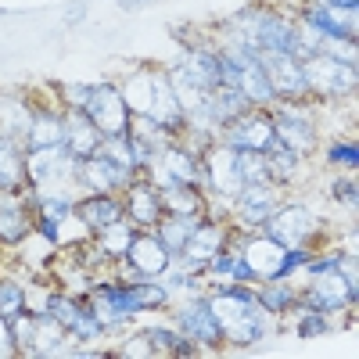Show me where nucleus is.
Listing matches in <instances>:
<instances>
[{"mask_svg":"<svg viewBox=\"0 0 359 359\" xmlns=\"http://www.w3.org/2000/svg\"><path fill=\"white\" fill-rule=\"evenodd\" d=\"M302 76H306V94L313 101H341V97H352L359 86V69L327 54L306 57Z\"/></svg>","mask_w":359,"mask_h":359,"instance_id":"nucleus-3","label":"nucleus"},{"mask_svg":"<svg viewBox=\"0 0 359 359\" xmlns=\"http://www.w3.org/2000/svg\"><path fill=\"white\" fill-rule=\"evenodd\" d=\"M302 165H306V158L294 155L291 147H284L280 140L266 151V180H269L273 187H280V191L294 184L298 172H302Z\"/></svg>","mask_w":359,"mask_h":359,"instance_id":"nucleus-25","label":"nucleus"},{"mask_svg":"<svg viewBox=\"0 0 359 359\" xmlns=\"http://www.w3.org/2000/svg\"><path fill=\"white\" fill-rule=\"evenodd\" d=\"M25 184V144L0 133V194H18Z\"/></svg>","mask_w":359,"mask_h":359,"instance_id":"nucleus-19","label":"nucleus"},{"mask_svg":"<svg viewBox=\"0 0 359 359\" xmlns=\"http://www.w3.org/2000/svg\"><path fill=\"white\" fill-rule=\"evenodd\" d=\"M83 15H86V0H79V4H72V8L65 11V25H76Z\"/></svg>","mask_w":359,"mask_h":359,"instance_id":"nucleus-43","label":"nucleus"},{"mask_svg":"<svg viewBox=\"0 0 359 359\" xmlns=\"http://www.w3.org/2000/svg\"><path fill=\"white\" fill-rule=\"evenodd\" d=\"M123 262L133 269L140 280H158L165 269H169L172 255L165 252V245L155 237V230H137V237H133V245L126 248Z\"/></svg>","mask_w":359,"mask_h":359,"instance_id":"nucleus-12","label":"nucleus"},{"mask_svg":"<svg viewBox=\"0 0 359 359\" xmlns=\"http://www.w3.org/2000/svg\"><path fill=\"white\" fill-rule=\"evenodd\" d=\"M76 201H79L76 191H47V194H40V208H36L33 216H43V219L62 226L65 219L76 216Z\"/></svg>","mask_w":359,"mask_h":359,"instance_id":"nucleus-33","label":"nucleus"},{"mask_svg":"<svg viewBox=\"0 0 359 359\" xmlns=\"http://www.w3.org/2000/svg\"><path fill=\"white\" fill-rule=\"evenodd\" d=\"M140 338L151 345V355H180V359H191V355H201V348L184 338L176 327H144Z\"/></svg>","mask_w":359,"mask_h":359,"instance_id":"nucleus-26","label":"nucleus"},{"mask_svg":"<svg viewBox=\"0 0 359 359\" xmlns=\"http://www.w3.org/2000/svg\"><path fill=\"white\" fill-rule=\"evenodd\" d=\"M237 90L245 94V101L252 108H273L277 104V94H273V86H269V76L262 72L259 57H252V62L241 69V76H237Z\"/></svg>","mask_w":359,"mask_h":359,"instance_id":"nucleus-28","label":"nucleus"},{"mask_svg":"<svg viewBox=\"0 0 359 359\" xmlns=\"http://www.w3.org/2000/svg\"><path fill=\"white\" fill-rule=\"evenodd\" d=\"M237 169H241L245 184H262L266 180V151H233Z\"/></svg>","mask_w":359,"mask_h":359,"instance_id":"nucleus-37","label":"nucleus"},{"mask_svg":"<svg viewBox=\"0 0 359 359\" xmlns=\"http://www.w3.org/2000/svg\"><path fill=\"white\" fill-rule=\"evenodd\" d=\"M137 176H140L137 169L115 162L97 147L90 158L79 162V194H123Z\"/></svg>","mask_w":359,"mask_h":359,"instance_id":"nucleus-7","label":"nucleus"},{"mask_svg":"<svg viewBox=\"0 0 359 359\" xmlns=\"http://www.w3.org/2000/svg\"><path fill=\"white\" fill-rule=\"evenodd\" d=\"M133 237H137V226L123 216L118 223H111V226L97 230V233H94V241L101 245V252L108 255V262H118V259L126 255V248L133 245Z\"/></svg>","mask_w":359,"mask_h":359,"instance_id":"nucleus-32","label":"nucleus"},{"mask_svg":"<svg viewBox=\"0 0 359 359\" xmlns=\"http://www.w3.org/2000/svg\"><path fill=\"white\" fill-rule=\"evenodd\" d=\"M123 212H126V219H130L137 230H151V226L165 216L162 194H158V187H155L147 176H137L133 184L123 191Z\"/></svg>","mask_w":359,"mask_h":359,"instance_id":"nucleus-13","label":"nucleus"},{"mask_svg":"<svg viewBox=\"0 0 359 359\" xmlns=\"http://www.w3.org/2000/svg\"><path fill=\"white\" fill-rule=\"evenodd\" d=\"M205 108H208V115L216 118V126L223 130L226 123H233L237 115H245L252 104L245 101L241 90H233V86H219V90H212V94H205Z\"/></svg>","mask_w":359,"mask_h":359,"instance_id":"nucleus-31","label":"nucleus"},{"mask_svg":"<svg viewBox=\"0 0 359 359\" xmlns=\"http://www.w3.org/2000/svg\"><path fill=\"white\" fill-rule=\"evenodd\" d=\"M33 111H36V104L29 101L25 94L0 90V133H4V137H15V140L25 144L29 123H33Z\"/></svg>","mask_w":359,"mask_h":359,"instance_id":"nucleus-20","label":"nucleus"},{"mask_svg":"<svg viewBox=\"0 0 359 359\" xmlns=\"http://www.w3.org/2000/svg\"><path fill=\"white\" fill-rule=\"evenodd\" d=\"M155 69L158 65H140L133 69L123 83H118V90H123V101L133 115H147L151 111V101H155Z\"/></svg>","mask_w":359,"mask_h":359,"instance_id":"nucleus-22","label":"nucleus"},{"mask_svg":"<svg viewBox=\"0 0 359 359\" xmlns=\"http://www.w3.org/2000/svg\"><path fill=\"white\" fill-rule=\"evenodd\" d=\"M269 313H262L259 306L252 309V313H245V316H237V320H230V323H223V334H226V345H241V348H252V345H259V341H266L269 338Z\"/></svg>","mask_w":359,"mask_h":359,"instance_id":"nucleus-23","label":"nucleus"},{"mask_svg":"<svg viewBox=\"0 0 359 359\" xmlns=\"http://www.w3.org/2000/svg\"><path fill=\"white\" fill-rule=\"evenodd\" d=\"M76 216L90 233H97V230H104V226H111L126 216L123 212V194H79Z\"/></svg>","mask_w":359,"mask_h":359,"instance_id":"nucleus-17","label":"nucleus"},{"mask_svg":"<svg viewBox=\"0 0 359 359\" xmlns=\"http://www.w3.org/2000/svg\"><path fill=\"white\" fill-rule=\"evenodd\" d=\"M83 111H86L90 118H94V126H97L104 137L130 133L133 111L126 108L118 83H94V90H90V101H86V108H83Z\"/></svg>","mask_w":359,"mask_h":359,"instance_id":"nucleus-9","label":"nucleus"},{"mask_svg":"<svg viewBox=\"0 0 359 359\" xmlns=\"http://www.w3.org/2000/svg\"><path fill=\"white\" fill-rule=\"evenodd\" d=\"M101 140L104 133L94 126V118L83 108H65V147L76 158H90L101 147Z\"/></svg>","mask_w":359,"mask_h":359,"instance_id":"nucleus-18","label":"nucleus"},{"mask_svg":"<svg viewBox=\"0 0 359 359\" xmlns=\"http://www.w3.org/2000/svg\"><path fill=\"white\" fill-rule=\"evenodd\" d=\"M259 65L269 76V86H273L277 101H302L306 94V76H302V62H294L291 54L280 50H259Z\"/></svg>","mask_w":359,"mask_h":359,"instance_id":"nucleus-11","label":"nucleus"},{"mask_svg":"<svg viewBox=\"0 0 359 359\" xmlns=\"http://www.w3.org/2000/svg\"><path fill=\"white\" fill-rule=\"evenodd\" d=\"M287 313H291V320H294V334H298V338H320V334L331 331V320H327V313L309 309L306 302H294Z\"/></svg>","mask_w":359,"mask_h":359,"instance_id":"nucleus-34","label":"nucleus"},{"mask_svg":"<svg viewBox=\"0 0 359 359\" xmlns=\"http://www.w3.org/2000/svg\"><path fill=\"white\" fill-rule=\"evenodd\" d=\"M25 313V284L11 280V277H0V316L15 320Z\"/></svg>","mask_w":359,"mask_h":359,"instance_id":"nucleus-36","label":"nucleus"},{"mask_svg":"<svg viewBox=\"0 0 359 359\" xmlns=\"http://www.w3.org/2000/svg\"><path fill=\"white\" fill-rule=\"evenodd\" d=\"M323 162L327 165H334L341 172H355L359 169V147L352 137H341V140H331L323 147Z\"/></svg>","mask_w":359,"mask_h":359,"instance_id":"nucleus-35","label":"nucleus"},{"mask_svg":"<svg viewBox=\"0 0 359 359\" xmlns=\"http://www.w3.org/2000/svg\"><path fill=\"white\" fill-rule=\"evenodd\" d=\"M65 144V108L62 104H36L33 123L25 133V151L36 147H62Z\"/></svg>","mask_w":359,"mask_h":359,"instance_id":"nucleus-15","label":"nucleus"},{"mask_svg":"<svg viewBox=\"0 0 359 359\" xmlns=\"http://www.w3.org/2000/svg\"><path fill=\"white\" fill-rule=\"evenodd\" d=\"M323 226L327 223H323V216L316 212L313 205H306V201H280L277 212L269 216L259 230H266L284 248H298V245H309L313 248V237H320Z\"/></svg>","mask_w":359,"mask_h":359,"instance_id":"nucleus-4","label":"nucleus"},{"mask_svg":"<svg viewBox=\"0 0 359 359\" xmlns=\"http://www.w3.org/2000/svg\"><path fill=\"white\" fill-rule=\"evenodd\" d=\"M11 334H15V348L18 355H33V334H36V323H33V313H22L11 320Z\"/></svg>","mask_w":359,"mask_h":359,"instance_id":"nucleus-38","label":"nucleus"},{"mask_svg":"<svg viewBox=\"0 0 359 359\" xmlns=\"http://www.w3.org/2000/svg\"><path fill=\"white\" fill-rule=\"evenodd\" d=\"M316 104L313 97H302V101H277L273 108H266L269 118H273V130H277V140L284 147H291L294 155H316L320 147V123H316Z\"/></svg>","mask_w":359,"mask_h":359,"instance_id":"nucleus-2","label":"nucleus"},{"mask_svg":"<svg viewBox=\"0 0 359 359\" xmlns=\"http://www.w3.org/2000/svg\"><path fill=\"white\" fill-rule=\"evenodd\" d=\"M359 298V280H355V255L348 252L345 262L338 269H327V273L309 277L306 287H298V302H306L309 309H320L327 316L334 313H352Z\"/></svg>","mask_w":359,"mask_h":359,"instance_id":"nucleus-1","label":"nucleus"},{"mask_svg":"<svg viewBox=\"0 0 359 359\" xmlns=\"http://www.w3.org/2000/svg\"><path fill=\"white\" fill-rule=\"evenodd\" d=\"M123 11H137V8H144V4H151V0H115Z\"/></svg>","mask_w":359,"mask_h":359,"instance_id":"nucleus-44","label":"nucleus"},{"mask_svg":"<svg viewBox=\"0 0 359 359\" xmlns=\"http://www.w3.org/2000/svg\"><path fill=\"white\" fill-rule=\"evenodd\" d=\"M205 284H255L248 262L237 248H223L205 262Z\"/></svg>","mask_w":359,"mask_h":359,"instance_id":"nucleus-21","label":"nucleus"},{"mask_svg":"<svg viewBox=\"0 0 359 359\" xmlns=\"http://www.w3.org/2000/svg\"><path fill=\"white\" fill-rule=\"evenodd\" d=\"M172 327L184 338H191L198 348H208V352H216L226 345V334H223V323L219 316L212 313V306H208V298L205 291H191V298H184V302L176 306V320Z\"/></svg>","mask_w":359,"mask_h":359,"instance_id":"nucleus-5","label":"nucleus"},{"mask_svg":"<svg viewBox=\"0 0 359 359\" xmlns=\"http://www.w3.org/2000/svg\"><path fill=\"white\" fill-rule=\"evenodd\" d=\"M90 90H94V83H62L57 86V104L62 108H86Z\"/></svg>","mask_w":359,"mask_h":359,"instance_id":"nucleus-39","label":"nucleus"},{"mask_svg":"<svg viewBox=\"0 0 359 359\" xmlns=\"http://www.w3.org/2000/svg\"><path fill=\"white\" fill-rule=\"evenodd\" d=\"M11 355H18V348H15V334H11V320L0 316V359H11Z\"/></svg>","mask_w":359,"mask_h":359,"instance_id":"nucleus-41","label":"nucleus"},{"mask_svg":"<svg viewBox=\"0 0 359 359\" xmlns=\"http://www.w3.org/2000/svg\"><path fill=\"white\" fill-rule=\"evenodd\" d=\"M33 323H36V334H33V359H50V355H62L65 348V338L69 331L57 323L54 313H33Z\"/></svg>","mask_w":359,"mask_h":359,"instance_id":"nucleus-27","label":"nucleus"},{"mask_svg":"<svg viewBox=\"0 0 359 359\" xmlns=\"http://www.w3.org/2000/svg\"><path fill=\"white\" fill-rule=\"evenodd\" d=\"M331 198L345 208H355L359 201V187H355V172H338L334 184H331Z\"/></svg>","mask_w":359,"mask_h":359,"instance_id":"nucleus-40","label":"nucleus"},{"mask_svg":"<svg viewBox=\"0 0 359 359\" xmlns=\"http://www.w3.org/2000/svg\"><path fill=\"white\" fill-rule=\"evenodd\" d=\"M33 233H36V223H33V212L22 205V198L18 194H0V245L18 248Z\"/></svg>","mask_w":359,"mask_h":359,"instance_id":"nucleus-16","label":"nucleus"},{"mask_svg":"<svg viewBox=\"0 0 359 359\" xmlns=\"http://www.w3.org/2000/svg\"><path fill=\"white\" fill-rule=\"evenodd\" d=\"M158 194H162V208L172 216H205L208 194L198 184H162Z\"/></svg>","mask_w":359,"mask_h":359,"instance_id":"nucleus-24","label":"nucleus"},{"mask_svg":"<svg viewBox=\"0 0 359 359\" xmlns=\"http://www.w3.org/2000/svg\"><path fill=\"white\" fill-rule=\"evenodd\" d=\"M255 302L262 313L269 316H287V309L298 302V287L291 280H266V284H255Z\"/></svg>","mask_w":359,"mask_h":359,"instance_id":"nucleus-30","label":"nucleus"},{"mask_svg":"<svg viewBox=\"0 0 359 359\" xmlns=\"http://www.w3.org/2000/svg\"><path fill=\"white\" fill-rule=\"evenodd\" d=\"M115 355H151V345H147L140 338V331H137L130 341H123V348H115Z\"/></svg>","mask_w":359,"mask_h":359,"instance_id":"nucleus-42","label":"nucleus"},{"mask_svg":"<svg viewBox=\"0 0 359 359\" xmlns=\"http://www.w3.org/2000/svg\"><path fill=\"white\" fill-rule=\"evenodd\" d=\"M216 140L226 144L230 151H269L277 144V130H273V118H269L266 108H248L233 123H226Z\"/></svg>","mask_w":359,"mask_h":359,"instance_id":"nucleus-6","label":"nucleus"},{"mask_svg":"<svg viewBox=\"0 0 359 359\" xmlns=\"http://www.w3.org/2000/svg\"><path fill=\"white\" fill-rule=\"evenodd\" d=\"M201 165H205V194L208 198H223V201H233L241 194L245 180H241V169H237V155L230 151L226 144L212 140L201 155Z\"/></svg>","mask_w":359,"mask_h":359,"instance_id":"nucleus-8","label":"nucleus"},{"mask_svg":"<svg viewBox=\"0 0 359 359\" xmlns=\"http://www.w3.org/2000/svg\"><path fill=\"white\" fill-rule=\"evenodd\" d=\"M198 223H201V216H172V212H165L151 230H155V237L165 245V252L169 255H180L187 248V241H191V233L198 230Z\"/></svg>","mask_w":359,"mask_h":359,"instance_id":"nucleus-29","label":"nucleus"},{"mask_svg":"<svg viewBox=\"0 0 359 359\" xmlns=\"http://www.w3.org/2000/svg\"><path fill=\"white\" fill-rule=\"evenodd\" d=\"M355 15L359 11H352V8H334V4H327V0H309L298 18H306L323 36H352L355 40V29H359Z\"/></svg>","mask_w":359,"mask_h":359,"instance_id":"nucleus-14","label":"nucleus"},{"mask_svg":"<svg viewBox=\"0 0 359 359\" xmlns=\"http://www.w3.org/2000/svg\"><path fill=\"white\" fill-rule=\"evenodd\" d=\"M280 187H273L269 180H262V184H245L241 194L233 198V208H230V223L241 226V230H259L269 216L277 212L280 205Z\"/></svg>","mask_w":359,"mask_h":359,"instance_id":"nucleus-10","label":"nucleus"}]
</instances>
